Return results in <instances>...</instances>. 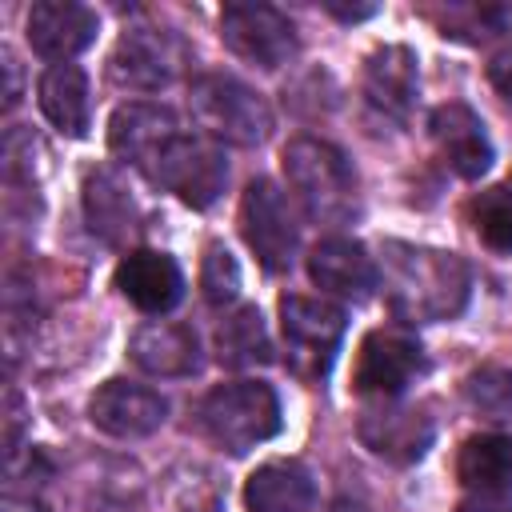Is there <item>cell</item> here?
<instances>
[{
	"instance_id": "obj_1",
	"label": "cell",
	"mask_w": 512,
	"mask_h": 512,
	"mask_svg": "<svg viewBox=\"0 0 512 512\" xmlns=\"http://www.w3.org/2000/svg\"><path fill=\"white\" fill-rule=\"evenodd\" d=\"M380 280L388 308L408 324L452 320L468 304V264L456 252L388 240L380 248Z\"/></svg>"
},
{
	"instance_id": "obj_2",
	"label": "cell",
	"mask_w": 512,
	"mask_h": 512,
	"mask_svg": "<svg viewBox=\"0 0 512 512\" xmlns=\"http://www.w3.org/2000/svg\"><path fill=\"white\" fill-rule=\"evenodd\" d=\"M284 176L300 196L304 212L320 224H348L356 216V172L348 156L316 136H296L284 144Z\"/></svg>"
},
{
	"instance_id": "obj_3",
	"label": "cell",
	"mask_w": 512,
	"mask_h": 512,
	"mask_svg": "<svg viewBox=\"0 0 512 512\" xmlns=\"http://www.w3.org/2000/svg\"><path fill=\"white\" fill-rule=\"evenodd\" d=\"M200 432L228 456H244L280 432V396L264 380L216 384L196 408Z\"/></svg>"
},
{
	"instance_id": "obj_4",
	"label": "cell",
	"mask_w": 512,
	"mask_h": 512,
	"mask_svg": "<svg viewBox=\"0 0 512 512\" xmlns=\"http://www.w3.org/2000/svg\"><path fill=\"white\" fill-rule=\"evenodd\" d=\"M188 108L208 140H224V144H240V148L260 144L272 128V112H268L264 96L224 72L200 76L192 84Z\"/></svg>"
},
{
	"instance_id": "obj_5",
	"label": "cell",
	"mask_w": 512,
	"mask_h": 512,
	"mask_svg": "<svg viewBox=\"0 0 512 512\" xmlns=\"http://www.w3.org/2000/svg\"><path fill=\"white\" fill-rule=\"evenodd\" d=\"M240 236L268 272L292 268L300 248V224L288 196L264 176H256L240 196Z\"/></svg>"
},
{
	"instance_id": "obj_6",
	"label": "cell",
	"mask_w": 512,
	"mask_h": 512,
	"mask_svg": "<svg viewBox=\"0 0 512 512\" xmlns=\"http://www.w3.org/2000/svg\"><path fill=\"white\" fill-rule=\"evenodd\" d=\"M428 372V356L420 340L404 328H372L360 340L352 388L368 400H396L416 376Z\"/></svg>"
},
{
	"instance_id": "obj_7",
	"label": "cell",
	"mask_w": 512,
	"mask_h": 512,
	"mask_svg": "<svg viewBox=\"0 0 512 512\" xmlns=\"http://www.w3.org/2000/svg\"><path fill=\"white\" fill-rule=\"evenodd\" d=\"M280 332H284L292 368L304 380H316L336 360V348L344 340V312L328 300L280 296Z\"/></svg>"
},
{
	"instance_id": "obj_8",
	"label": "cell",
	"mask_w": 512,
	"mask_h": 512,
	"mask_svg": "<svg viewBox=\"0 0 512 512\" xmlns=\"http://www.w3.org/2000/svg\"><path fill=\"white\" fill-rule=\"evenodd\" d=\"M148 180L160 184L164 192L180 196L188 208H208L224 192L228 160H224V152H220L216 140H208V136H184L180 132L160 152V160H156V168H152Z\"/></svg>"
},
{
	"instance_id": "obj_9",
	"label": "cell",
	"mask_w": 512,
	"mask_h": 512,
	"mask_svg": "<svg viewBox=\"0 0 512 512\" xmlns=\"http://www.w3.org/2000/svg\"><path fill=\"white\" fill-rule=\"evenodd\" d=\"M220 36L224 44L256 64V68H280L296 56V28L292 20L272 8V4H260V0H236V4H224L220 12Z\"/></svg>"
},
{
	"instance_id": "obj_10",
	"label": "cell",
	"mask_w": 512,
	"mask_h": 512,
	"mask_svg": "<svg viewBox=\"0 0 512 512\" xmlns=\"http://www.w3.org/2000/svg\"><path fill=\"white\" fill-rule=\"evenodd\" d=\"M184 60H188V52L172 32H164V28H128L116 40L112 56H108V76L120 88L156 92V88H164L180 76Z\"/></svg>"
},
{
	"instance_id": "obj_11",
	"label": "cell",
	"mask_w": 512,
	"mask_h": 512,
	"mask_svg": "<svg viewBox=\"0 0 512 512\" xmlns=\"http://www.w3.org/2000/svg\"><path fill=\"white\" fill-rule=\"evenodd\" d=\"M356 436L360 444L388 460V464H416L432 440H436V424L424 408H412V404H396V400H376L360 412L356 420Z\"/></svg>"
},
{
	"instance_id": "obj_12",
	"label": "cell",
	"mask_w": 512,
	"mask_h": 512,
	"mask_svg": "<svg viewBox=\"0 0 512 512\" xmlns=\"http://www.w3.org/2000/svg\"><path fill=\"white\" fill-rule=\"evenodd\" d=\"M88 420L116 440H140L168 420V400L136 380H104L88 400Z\"/></svg>"
},
{
	"instance_id": "obj_13",
	"label": "cell",
	"mask_w": 512,
	"mask_h": 512,
	"mask_svg": "<svg viewBox=\"0 0 512 512\" xmlns=\"http://www.w3.org/2000/svg\"><path fill=\"white\" fill-rule=\"evenodd\" d=\"M180 136L176 128V112L164 108V104H148V100H132V104H120L108 120V148L140 168L144 176H152L160 152Z\"/></svg>"
},
{
	"instance_id": "obj_14",
	"label": "cell",
	"mask_w": 512,
	"mask_h": 512,
	"mask_svg": "<svg viewBox=\"0 0 512 512\" xmlns=\"http://www.w3.org/2000/svg\"><path fill=\"white\" fill-rule=\"evenodd\" d=\"M308 276L320 292L352 304L368 300L380 288V264L368 256L360 240H348V236H324L308 252Z\"/></svg>"
},
{
	"instance_id": "obj_15",
	"label": "cell",
	"mask_w": 512,
	"mask_h": 512,
	"mask_svg": "<svg viewBox=\"0 0 512 512\" xmlns=\"http://www.w3.org/2000/svg\"><path fill=\"white\" fill-rule=\"evenodd\" d=\"M428 132H432V140H436L444 164H448L456 176H464V180H480V176L492 168V160H496L484 120H480L468 104H460V100H448V104L432 108Z\"/></svg>"
},
{
	"instance_id": "obj_16",
	"label": "cell",
	"mask_w": 512,
	"mask_h": 512,
	"mask_svg": "<svg viewBox=\"0 0 512 512\" xmlns=\"http://www.w3.org/2000/svg\"><path fill=\"white\" fill-rule=\"evenodd\" d=\"M116 288L132 308H140L148 316H160V312H172L180 304L184 272L168 252L136 248L116 264Z\"/></svg>"
},
{
	"instance_id": "obj_17",
	"label": "cell",
	"mask_w": 512,
	"mask_h": 512,
	"mask_svg": "<svg viewBox=\"0 0 512 512\" xmlns=\"http://www.w3.org/2000/svg\"><path fill=\"white\" fill-rule=\"evenodd\" d=\"M96 40V12L72 0H36L28 12V44L52 64H68Z\"/></svg>"
},
{
	"instance_id": "obj_18",
	"label": "cell",
	"mask_w": 512,
	"mask_h": 512,
	"mask_svg": "<svg viewBox=\"0 0 512 512\" xmlns=\"http://www.w3.org/2000/svg\"><path fill=\"white\" fill-rule=\"evenodd\" d=\"M128 356L148 376H192L200 368V340L188 324L148 320L128 340Z\"/></svg>"
},
{
	"instance_id": "obj_19",
	"label": "cell",
	"mask_w": 512,
	"mask_h": 512,
	"mask_svg": "<svg viewBox=\"0 0 512 512\" xmlns=\"http://www.w3.org/2000/svg\"><path fill=\"white\" fill-rule=\"evenodd\" d=\"M364 96L376 112L404 120L416 100V52L408 44H384L364 60Z\"/></svg>"
},
{
	"instance_id": "obj_20",
	"label": "cell",
	"mask_w": 512,
	"mask_h": 512,
	"mask_svg": "<svg viewBox=\"0 0 512 512\" xmlns=\"http://www.w3.org/2000/svg\"><path fill=\"white\" fill-rule=\"evenodd\" d=\"M248 512H312L316 480L300 460H268L244 484Z\"/></svg>"
},
{
	"instance_id": "obj_21",
	"label": "cell",
	"mask_w": 512,
	"mask_h": 512,
	"mask_svg": "<svg viewBox=\"0 0 512 512\" xmlns=\"http://www.w3.org/2000/svg\"><path fill=\"white\" fill-rule=\"evenodd\" d=\"M84 220L108 244H120L136 228V200L116 168H92L84 176Z\"/></svg>"
},
{
	"instance_id": "obj_22",
	"label": "cell",
	"mask_w": 512,
	"mask_h": 512,
	"mask_svg": "<svg viewBox=\"0 0 512 512\" xmlns=\"http://www.w3.org/2000/svg\"><path fill=\"white\" fill-rule=\"evenodd\" d=\"M40 112L48 116V124L72 140H80L92 124V100H88V76L76 64H52L44 68L40 84Z\"/></svg>"
},
{
	"instance_id": "obj_23",
	"label": "cell",
	"mask_w": 512,
	"mask_h": 512,
	"mask_svg": "<svg viewBox=\"0 0 512 512\" xmlns=\"http://www.w3.org/2000/svg\"><path fill=\"white\" fill-rule=\"evenodd\" d=\"M456 476L472 496H508L512 492V436L480 432L460 444Z\"/></svg>"
},
{
	"instance_id": "obj_24",
	"label": "cell",
	"mask_w": 512,
	"mask_h": 512,
	"mask_svg": "<svg viewBox=\"0 0 512 512\" xmlns=\"http://www.w3.org/2000/svg\"><path fill=\"white\" fill-rule=\"evenodd\" d=\"M216 360L224 368H256V364L272 360V340L264 332L260 308L244 304L228 320H220V328H216Z\"/></svg>"
},
{
	"instance_id": "obj_25",
	"label": "cell",
	"mask_w": 512,
	"mask_h": 512,
	"mask_svg": "<svg viewBox=\"0 0 512 512\" xmlns=\"http://www.w3.org/2000/svg\"><path fill=\"white\" fill-rule=\"evenodd\" d=\"M472 228L476 236L492 248V252H512V176L484 188L472 204H468Z\"/></svg>"
},
{
	"instance_id": "obj_26",
	"label": "cell",
	"mask_w": 512,
	"mask_h": 512,
	"mask_svg": "<svg viewBox=\"0 0 512 512\" xmlns=\"http://www.w3.org/2000/svg\"><path fill=\"white\" fill-rule=\"evenodd\" d=\"M464 400L476 416L484 420H512V368H500V364H484L476 372L464 376Z\"/></svg>"
},
{
	"instance_id": "obj_27",
	"label": "cell",
	"mask_w": 512,
	"mask_h": 512,
	"mask_svg": "<svg viewBox=\"0 0 512 512\" xmlns=\"http://www.w3.org/2000/svg\"><path fill=\"white\" fill-rule=\"evenodd\" d=\"M200 288H204V300L216 304V308L236 300V292H240V264H236V256L224 244H208L204 264H200Z\"/></svg>"
},
{
	"instance_id": "obj_28",
	"label": "cell",
	"mask_w": 512,
	"mask_h": 512,
	"mask_svg": "<svg viewBox=\"0 0 512 512\" xmlns=\"http://www.w3.org/2000/svg\"><path fill=\"white\" fill-rule=\"evenodd\" d=\"M488 80H492V88L500 92V100L512 104V52H500V56L488 64Z\"/></svg>"
},
{
	"instance_id": "obj_29",
	"label": "cell",
	"mask_w": 512,
	"mask_h": 512,
	"mask_svg": "<svg viewBox=\"0 0 512 512\" xmlns=\"http://www.w3.org/2000/svg\"><path fill=\"white\" fill-rule=\"evenodd\" d=\"M324 12L336 16V20H344V24H352V20L376 16V4H340V0H324Z\"/></svg>"
},
{
	"instance_id": "obj_30",
	"label": "cell",
	"mask_w": 512,
	"mask_h": 512,
	"mask_svg": "<svg viewBox=\"0 0 512 512\" xmlns=\"http://www.w3.org/2000/svg\"><path fill=\"white\" fill-rule=\"evenodd\" d=\"M456 512H512V500H504V496H468V500H460Z\"/></svg>"
},
{
	"instance_id": "obj_31",
	"label": "cell",
	"mask_w": 512,
	"mask_h": 512,
	"mask_svg": "<svg viewBox=\"0 0 512 512\" xmlns=\"http://www.w3.org/2000/svg\"><path fill=\"white\" fill-rule=\"evenodd\" d=\"M0 60H4V72H8V88H4V108H12L16 100H20V88H16V56L4 48L0 52Z\"/></svg>"
},
{
	"instance_id": "obj_32",
	"label": "cell",
	"mask_w": 512,
	"mask_h": 512,
	"mask_svg": "<svg viewBox=\"0 0 512 512\" xmlns=\"http://www.w3.org/2000/svg\"><path fill=\"white\" fill-rule=\"evenodd\" d=\"M0 512H48L36 496H16V492H8L4 496V504H0Z\"/></svg>"
},
{
	"instance_id": "obj_33",
	"label": "cell",
	"mask_w": 512,
	"mask_h": 512,
	"mask_svg": "<svg viewBox=\"0 0 512 512\" xmlns=\"http://www.w3.org/2000/svg\"><path fill=\"white\" fill-rule=\"evenodd\" d=\"M328 512H372L364 500H352V496H340V500H332L328 504Z\"/></svg>"
}]
</instances>
